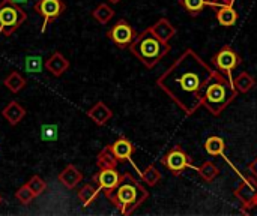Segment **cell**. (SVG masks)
<instances>
[{
    "mask_svg": "<svg viewBox=\"0 0 257 216\" xmlns=\"http://www.w3.org/2000/svg\"><path fill=\"white\" fill-rule=\"evenodd\" d=\"M212 69L193 48H187L158 78L157 86L187 114L202 107V93L212 78Z\"/></svg>",
    "mask_w": 257,
    "mask_h": 216,
    "instance_id": "1",
    "label": "cell"
},
{
    "mask_svg": "<svg viewBox=\"0 0 257 216\" xmlns=\"http://www.w3.org/2000/svg\"><path fill=\"white\" fill-rule=\"evenodd\" d=\"M149 198L148 189L131 173H123L108 201L125 216L133 215Z\"/></svg>",
    "mask_w": 257,
    "mask_h": 216,
    "instance_id": "2",
    "label": "cell"
},
{
    "mask_svg": "<svg viewBox=\"0 0 257 216\" xmlns=\"http://www.w3.org/2000/svg\"><path fill=\"white\" fill-rule=\"evenodd\" d=\"M238 96V92L233 87V83L229 77L214 72L212 78L208 81L202 93V105L212 114L220 116Z\"/></svg>",
    "mask_w": 257,
    "mask_h": 216,
    "instance_id": "3",
    "label": "cell"
},
{
    "mask_svg": "<svg viewBox=\"0 0 257 216\" xmlns=\"http://www.w3.org/2000/svg\"><path fill=\"white\" fill-rule=\"evenodd\" d=\"M128 48L148 69L155 68L172 50L169 42L158 39L149 27L137 33L136 39Z\"/></svg>",
    "mask_w": 257,
    "mask_h": 216,
    "instance_id": "4",
    "label": "cell"
},
{
    "mask_svg": "<svg viewBox=\"0 0 257 216\" xmlns=\"http://www.w3.org/2000/svg\"><path fill=\"white\" fill-rule=\"evenodd\" d=\"M117 164L119 162L113 158V155L110 153L107 146L96 156L98 170L92 176V182L102 191V194L105 195L107 200L110 198V195L113 194V191L116 189V186L120 182L122 174L117 171Z\"/></svg>",
    "mask_w": 257,
    "mask_h": 216,
    "instance_id": "5",
    "label": "cell"
},
{
    "mask_svg": "<svg viewBox=\"0 0 257 216\" xmlns=\"http://www.w3.org/2000/svg\"><path fill=\"white\" fill-rule=\"evenodd\" d=\"M27 21L26 11L14 0L0 2V33L11 36Z\"/></svg>",
    "mask_w": 257,
    "mask_h": 216,
    "instance_id": "6",
    "label": "cell"
},
{
    "mask_svg": "<svg viewBox=\"0 0 257 216\" xmlns=\"http://www.w3.org/2000/svg\"><path fill=\"white\" fill-rule=\"evenodd\" d=\"M212 66L215 68V71H218L220 74L229 77L232 80V72L242 63L241 56L235 51L233 47L230 45H224L221 47L211 59ZM233 81V80H232Z\"/></svg>",
    "mask_w": 257,
    "mask_h": 216,
    "instance_id": "7",
    "label": "cell"
},
{
    "mask_svg": "<svg viewBox=\"0 0 257 216\" xmlns=\"http://www.w3.org/2000/svg\"><path fill=\"white\" fill-rule=\"evenodd\" d=\"M161 164L173 174V176H181L188 167H191V158L190 155L181 147V146H173L163 158Z\"/></svg>",
    "mask_w": 257,
    "mask_h": 216,
    "instance_id": "8",
    "label": "cell"
},
{
    "mask_svg": "<svg viewBox=\"0 0 257 216\" xmlns=\"http://www.w3.org/2000/svg\"><path fill=\"white\" fill-rule=\"evenodd\" d=\"M65 9H66V5L63 0H38L33 5V11L44 18L41 32L44 33L47 30V26L56 21L65 12Z\"/></svg>",
    "mask_w": 257,
    "mask_h": 216,
    "instance_id": "9",
    "label": "cell"
},
{
    "mask_svg": "<svg viewBox=\"0 0 257 216\" xmlns=\"http://www.w3.org/2000/svg\"><path fill=\"white\" fill-rule=\"evenodd\" d=\"M107 36L113 41V44L122 50L128 48L137 36V32L126 20H119L114 26H111L107 32Z\"/></svg>",
    "mask_w": 257,
    "mask_h": 216,
    "instance_id": "10",
    "label": "cell"
},
{
    "mask_svg": "<svg viewBox=\"0 0 257 216\" xmlns=\"http://www.w3.org/2000/svg\"><path fill=\"white\" fill-rule=\"evenodd\" d=\"M235 197L242 203L244 210L242 213H250V209L253 206V201L257 195V180L253 177V180H244L235 191Z\"/></svg>",
    "mask_w": 257,
    "mask_h": 216,
    "instance_id": "11",
    "label": "cell"
},
{
    "mask_svg": "<svg viewBox=\"0 0 257 216\" xmlns=\"http://www.w3.org/2000/svg\"><path fill=\"white\" fill-rule=\"evenodd\" d=\"M107 149L110 150V153L113 155V158L117 162H126L131 161L134 152H136V146L126 138V137H119L114 143L108 144Z\"/></svg>",
    "mask_w": 257,
    "mask_h": 216,
    "instance_id": "12",
    "label": "cell"
},
{
    "mask_svg": "<svg viewBox=\"0 0 257 216\" xmlns=\"http://www.w3.org/2000/svg\"><path fill=\"white\" fill-rule=\"evenodd\" d=\"M44 65H45V69H47L53 77H60V75H63V74L69 69V62H68V59H66L62 53H59V51L53 53V54L50 56V59L45 60Z\"/></svg>",
    "mask_w": 257,
    "mask_h": 216,
    "instance_id": "13",
    "label": "cell"
},
{
    "mask_svg": "<svg viewBox=\"0 0 257 216\" xmlns=\"http://www.w3.org/2000/svg\"><path fill=\"white\" fill-rule=\"evenodd\" d=\"M86 114H87V117H89L95 125H98V126L107 125L108 120L113 117V111H111L102 101L96 102L92 108H89Z\"/></svg>",
    "mask_w": 257,
    "mask_h": 216,
    "instance_id": "14",
    "label": "cell"
},
{
    "mask_svg": "<svg viewBox=\"0 0 257 216\" xmlns=\"http://www.w3.org/2000/svg\"><path fill=\"white\" fill-rule=\"evenodd\" d=\"M57 179H59V182H60L65 188L74 189V188L83 180V174H81V171H80L75 165L69 164V165H66V167L59 173Z\"/></svg>",
    "mask_w": 257,
    "mask_h": 216,
    "instance_id": "15",
    "label": "cell"
},
{
    "mask_svg": "<svg viewBox=\"0 0 257 216\" xmlns=\"http://www.w3.org/2000/svg\"><path fill=\"white\" fill-rule=\"evenodd\" d=\"M151 32L161 41L164 42H169L175 35H176V27L167 20V18H160L155 24H152L151 27Z\"/></svg>",
    "mask_w": 257,
    "mask_h": 216,
    "instance_id": "16",
    "label": "cell"
},
{
    "mask_svg": "<svg viewBox=\"0 0 257 216\" xmlns=\"http://www.w3.org/2000/svg\"><path fill=\"white\" fill-rule=\"evenodd\" d=\"M217 21L220 26L223 27H232L238 23L239 14L236 12V9L233 6L229 5H220L217 6V12H215Z\"/></svg>",
    "mask_w": 257,
    "mask_h": 216,
    "instance_id": "17",
    "label": "cell"
},
{
    "mask_svg": "<svg viewBox=\"0 0 257 216\" xmlns=\"http://www.w3.org/2000/svg\"><path fill=\"white\" fill-rule=\"evenodd\" d=\"M2 116L6 119V122L11 126L18 125L24 117H26V110L24 107H21L17 101H11L3 110H2Z\"/></svg>",
    "mask_w": 257,
    "mask_h": 216,
    "instance_id": "18",
    "label": "cell"
},
{
    "mask_svg": "<svg viewBox=\"0 0 257 216\" xmlns=\"http://www.w3.org/2000/svg\"><path fill=\"white\" fill-rule=\"evenodd\" d=\"M101 194V189L96 185L92 183H86L80 191H78V200L84 207H89L90 204H93L98 200V195Z\"/></svg>",
    "mask_w": 257,
    "mask_h": 216,
    "instance_id": "19",
    "label": "cell"
},
{
    "mask_svg": "<svg viewBox=\"0 0 257 216\" xmlns=\"http://www.w3.org/2000/svg\"><path fill=\"white\" fill-rule=\"evenodd\" d=\"M26 84H27V80L23 77V74H20V72H17V71L8 74L6 78L3 80V86H5L9 92H12V93L21 92V90L26 87Z\"/></svg>",
    "mask_w": 257,
    "mask_h": 216,
    "instance_id": "20",
    "label": "cell"
},
{
    "mask_svg": "<svg viewBox=\"0 0 257 216\" xmlns=\"http://www.w3.org/2000/svg\"><path fill=\"white\" fill-rule=\"evenodd\" d=\"M233 83V87L238 93H247L250 92L254 86H256V80L251 74H248L247 71L238 74V77L232 81Z\"/></svg>",
    "mask_w": 257,
    "mask_h": 216,
    "instance_id": "21",
    "label": "cell"
},
{
    "mask_svg": "<svg viewBox=\"0 0 257 216\" xmlns=\"http://www.w3.org/2000/svg\"><path fill=\"white\" fill-rule=\"evenodd\" d=\"M205 150L211 156H220L226 150V141L221 137H218V135H211L205 141Z\"/></svg>",
    "mask_w": 257,
    "mask_h": 216,
    "instance_id": "22",
    "label": "cell"
},
{
    "mask_svg": "<svg viewBox=\"0 0 257 216\" xmlns=\"http://www.w3.org/2000/svg\"><path fill=\"white\" fill-rule=\"evenodd\" d=\"M179 5L193 17L202 14L206 6L212 8V2L211 0H179Z\"/></svg>",
    "mask_w": 257,
    "mask_h": 216,
    "instance_id": "23",
    "label": "cell"
},
{
    "mask_svg": "<svg viewBox=\"0 0 257 216\" xmlns=\"http://www.w3.org/2000/svg\"><path fill=\"white\" fill-rule=\"evenodd\" d=\"M92 17L102 26L108 24V21L114 17V9L110 8L107 3H99L93 11H92Z\"/></svg>",
    "mask_w": 257,
    "mask_h": 216,
    "instance_id": "24",
    "label": "cell"
},
{
    "mask_svg": "<svg viewBox=\"0 0 257 216\" xmlns=\"http://www.w3.org/2000/svg\"><path fill=\"white\" fill-rule=\"evenodd\" d=\"M196 171H197L199 176H200L205 182H208V183L214 182V179H215V177L218 176V173H220L218 167H217L214 162H211V161H205Z\"/></svg>",
    "mask_w": 257,
    "mask_h": 216,
    "instance_id": "25",
    "label": "cell"
},
{
    "mask_svg": "<svg viewBox=\"0 0 257 216\" xmlns=\"http://www.w3.org/2000/svg\"><path fill=\"white\" fill-rule=\"evenodd\" d=\"M142 180L148 186H157L161 182V173L154 164H151L145 168V171H142Z\"/></svg>",
    "mask_w": 257,
    "mask_h": 216,
    "instance_id": "26",
    "label": "cell"
},
{
    "mask_svg": "<svg viewBox=\"0 0 257 216\" xmlns=\"http://www.w3.org/2000/svg\"><path fill=\"white\" fill-rule=\"evenodd\" d=\"M15 198H17L21 204H29V203H32V201L36 198V195H35L33 191L29 188V185L26 183V185H23V186H20V188L17 189Z\"/></svg>",
    "mask_w": 257,
    "mask_h": 216,
    "instance_id": "27",
    "label": "cell"
},
{
    "mask_svg": "<svg viewBox=\"0 0 257 216\" xmlns=\"http://www.w3.org/2000/svg\"><path fill=\"white\" fill-rule=\"evenodd\" d=\"M27 185H29V188L33 191V194H35L36 197H39V195L47 189V183H45V180H44L41 176H38V174L32 176V177H30V180L27 182Z\"/></svg>",
    "mask_w": 257,
    "mask_h": 216,
    "instance_id": "28",
    "label": "cell"
},
{
    "mask_svg": "<svg viewBox=\"0 0 257 216\" xmlns=\"http://www.w3.org/2000/svg\"><path fill=\"white\" fill-rule=\"evenodd\" d=\"M26 69L30 72H39L41 71V57H27Z\"/></svg>",
    "mask_w": 257,
    "mask_h": 216,
    "instance_id": "29",
    "label": "cell"
},
{
    "mask_svg": "<svg viewBox=\"0 0 257 216\" xmlns=\"http://www.w3.org/2000/svg\"><path fill=\"white\" fill-rule=\"evenodd\" d=\"M56 137H57V129H56V126H53V125H45V126L42 128V138H44V140L51 141V140H56Z\"/></svg>",
    "mask_w": 257,
    "mask_h": 216,
    "instance_id": "30",
    "label": "cell"
},
{
    "mask_svg": "<svg viewBox=\"0 0 257 216\" xmlns=\"http://www.w3.org/2000/svg\"><path fill=\"white\" fill-rule=\"evenodd\" d=\"M220 5H229V6H233L235 5V0H214L212 2V8H217Z\"/></svg>",
    "mask_w": 257,
    "mask_h": 216,
    "instance_id": "31",
    "label": "cell"
},
{
    "mask_svg": "<svg viewBox=\"0 0 257 216\" xmlns=\"http://www.w3.org/2000/svg\"><path fill=\"white\" fill-rule=\"evenodd\" d=\"M248 170H250V173L253 174V177L257 180V156L254 161H251L250 162V165H248Z\"/></svg>",
    "mask_w": 257,
    "mask_h": 216,
    "instance_id": "32",
    "label": "cell"
},
{
    "mask_svg": "<svg viewBox=\"0 0 257 216\" xmlns=\"http://www.w3.org/2000/svg\"><path fill=\"white\" fill-rule=\"evenodd\" d=\"M17 5H23V3H27V0H14Z\"/></svg>",
    "mask_w": 257,
    "mask_h": 216,
    "instance_id": "33",
    "label": "cell"
},
{
    "mask_svg": "<svg viewBox=\"0 0 257 216\" xmlns=\"http://www.w3.org/2000/svg\"><path fill=\"white\" fill-rule=\"evenodd\" d=\"M251 207H256L257 209V195H256V198H254V201H253V206Z\"/></svg>",
    "mask_w": 257,
    "mask_h": 216,
    "instance_id": "34",
    "label": "cell"
},
{
    "mask_svg": "<svg viewBox=\"0 0 257 216\" xmlns=\"http://www.w3.org/2000/svg\"><path fill=\"white\" fill-rule=\"evenodd\" d=\"M108 2H110V3H119L120 0H108Z\"/></svg>",
    "mask_w": 257,
    "mask_h": 216,
    "instance_id": "35",
    "label": "cell"
},
{
    "mask_svg": "<svg viewBox=\"0 0 257 216\" xmlns=\"http://www.w3.org/2000/svg\"><path fill=\"white\" fill-rule=\"evenodd\" d=\"M2 201H3V197L0 195V204H2Z\"/></svg>",
    "mask_w": 257,
    "mask_h": 216,
    "instance_id": "36",
    "label": "cell"
}]
</instances>
